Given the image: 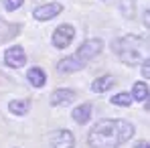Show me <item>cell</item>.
<instances>
[{"label":"cell","instance_id":"1","mask_svg":"<svg viewBox=\"0 0 150 148\" xmlns=\"http://www.w3.org/2000/svg\"><path fill=\"white\" fill-rule=\"evenodd\" d=\"M134 136V126L128 120H101L87 134L89 148H120Z\"/></svg>","mask_w":150,"mask_h":148},{"label":"cell","instance_id":"2","mask_svg":"<svg viewBox=\"0 0 150 148\" xmlns=\"http://www.w3.org/2000/svg\"><path fill=\"white\" fill-rule=\"evenodd\" d=\"M112 49L126 65H138L148 59V41L138 35H126L112 43Z\"/></svg>","mask_w":150,"mask_h":148},{"label":"cell","instance_id":"3","mask_svg":"<svg viewBox=\"0 0 150 148\" xmlns=\"http://www.w3.org/2000/svg\"><path fill=\"white\" fill-rule=\"evenodd\" d=\"M101 51H103V41H101V39H87L79 49L75 51L73 57L81 63V65H87V61L96 59Z\"/></svg>","mask_w":150,"mask_h":148},{"label":"cell","instance_id":"4","mask_svg":"<svg viewBox=\"0 0 150 148\" xmlns=\"http://www.w3.org/2000/svg\"><path fill=\"white\" fill-rule=\"evenodd\" d=\"M75 37V28L71 25H61L55 28V33H53V47H57V49H67L69 45H71V41H73Z\"/></svg>","mask_w":150,"mask_h":148},{"label":"cell","instance_id":"5","mask_svg":"<svg viewBox=\"0 0 150 148\" xmlns=\"http://www.w3.org/2000/svg\"><path fill=\"white\" fill-rule=\"evenodd\" d=\"M61 10H63V6H61L59 2H47V4H43V6H37V8L33 10V16H35L39 23H45V21L55 18L57 14H61Z\"/></svg>","mask_w":150,"mask_h":148},{"label":"cell","instance_id":"6","mask_svg":"<svg viewBox=\"0 0 150 148\" xmlns=\"http://www.w3.org/2000/svg\"><path fill=\"white\" fill-rule=\"evenodd\" d=\"M4 63H6L8 67H12V69L23 67L26 63V55H25V51H23V47L14 45V47L6 49V53H4Z\"/></svg>","mask_w":150,"mask_h":148},{"label":"cell","instance_id":"7","mask_svg":"<svg viewBox=\"0 0 150 148\" xmlns=\"http://www.w3.org/2000/svg\"><path fill=\"white\" fill-rule=\"evenodd\" d=\"M53 148H75V138L69 130H57L51 138Z\"/></svg>","mask_w":150,"mask_h":148},{"label":"cell","instance_id":"8","mask_svg":"<svg viewBox=\"0 0 150 148\" xmlns=\"http://www.w3.org/2000/svg\"><path fill=\"white\" fill-rule=\"evenodd\" d=\"M77 98V93H75L73 89H65V87H61V89H55L53 93H51V106H69L73 99Z\"/></svg>","mask_w":150,"mask_h":148},{"label":"cell","instance_id":"9","mask_svg":"<svg viewBox=\"0 0 150 148\" xmlns=\"http://www.w3.org/2000/svg\"><path fill=\"white\" fill-rule=\"evenodd\" d=\"M83 67H85V65H81L73 55H71V57H65V59H61V61L57 63V71H59V73H75V71H81Z\"/></svg>","mask_w":150,"mask_h":148},{"label":"cell","instance_id":"10","mask_svg":"<svg viewBox=\"0 0 150 148\" xmlns=\"http://www.w3.org/2000/svg\"><path fill=\"white\" fill-rule=\"evenodd\" d=\"M26 79H28V83H30L33 87H43V85L47 83V73H45V69H41V67H30V69L26 71Z\"/></svg>","mask_w":150,"mask_h":148},{"label":"cell","instance_id":"11","mask_svg":"<svg viewBox=\"0 0 150 148\" xmlns=\"http://www.w3.org/2000/svg\"><path fill=\"white\" fill-rule=\"evenodd\" d=\"M114 83H116L114 75H101V77H98V79L91 81V91H93V93H103V91H108L110 87H114Z\"/></svg>","mask_w":150,"mask_h":148},{"label":"cell","instance_id":"12","mask_svg":"<svg viewBox=\"0 0 150 148\" xmlns=\"http://www.w3.org/2000/svg\"><path fill=\"white\" fill-rule=\"evenodd\" d=\"M71 116H73V120L77 124H85L91 118V103H81V106H77L73 112H71Z\"/></svg>","mask_w":150,"mask_h":148},{"label":"cell","instance_id":"13","mask_svg":"<svg viewBox=\"0 0 150 148\" xmlns=\"http://www.w3.org/2000/svg\"><path fill=\"white\" fill-rule=\"evenodd\" d=\"M8 110H10V114H14V116H25L26 112L30 110V101H28V99H12V101L8 103Z\"/></svg>","mask_w":150,"mask_h":148},{"label":"cell","instance_id":"14","mask_svg":"<svg viewBox=\"0 0 150 148\" xmlns=\"http://www.w3.org/2000/svg\"><path fill=\"white\" fill-rule=\"evenodd\" d=\"M132 99H136V101H146L148 99V85L146 83H134L132 85Z\"/></svg>","mask_w":150,"mask_h":148},{"label":"cell","instance_id":"15","mask_svg":"<svg viewBox=\"0 0 150 148\" xmlns=\"http://www.w3.org/2000/svg\"><path fill=\"white\" fill-rule=\"evenodd\" d=\"M112 103L114 106H120V108H128L132 103V98H130V93H116L112 98Z\"/></svg>","mask_w":150,"mask_h":148},{"label":"cell","instance_id":"16","mask_svg":"<svg viewBox=\"0 0 150 148\" xmlns=\"http://www.w3.org/2000/svg\"><path fill=\"white\" fill-rule=\"evenodd\" d=\"M23 2H25V0H4V8L12 12V10L21 8V6H23Z\"/></svg>","mask_w":150,"mask_h":148},{"label":"cell","instance_id":"17","mask_svg":"<svg viewBox=\"0 0 150 148\" xmlns=\"http://www.w3.org/2000/svg\"><path fill=\"white\" fill-rule=\"evenodd\" d=\"M142 77H144V79H148V77H150V63H148V59L142 61Z\"/></svg>","mask_w":150,"mask_h":148},{"label":"cell","instance_id":"18","mask_svg":"<svg viewBox=\"0 0 150 148\" xmlns=\"http://www.w3.org/2000/svg\"><path fill=\"white\" fill-rule=\"evenodd\" d=\"M134 148H148V142L140 140V142H136V146H134Z\"/></svg>","mask_w":150,"mask_h":148},{"label":"cell","instance_id":"19","mask_svg":"<svg viewBox=\"0 0 150 148\" xmlns=\"http://www.w3.org/2000/svg\"><path fill=\"white\" fill-rule=\"evenodd\" d=\"M148 21H150V12H148V10H146V12H144V25H146V26L150 25Z\"/></svg>","mask_w":150,"mask_h":148}]
</instances>
